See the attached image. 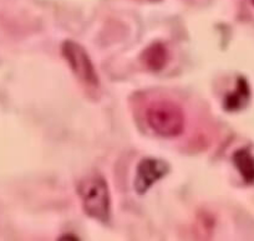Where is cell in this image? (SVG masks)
Instances as JSON below:
<instances>
[{"label":"cell","mask_w":254,"mask_h":241,"mask_svg":"<svg viewBox=\"0 0 254 241\" xmlns=\"http://www.w3.org/2000/svg\"><path fill=\"white\" fill-rule=\"evenodd\" d=\"M85 213L100 221L110 216V193L106 180L100 175L85 178L77 187Z\"/></svg>","instance_id":"cell-2"},{"label":"cell","mask_w":254,"mask_h":241,"mask_svg":"<svg viewBox=\"0 0 254 241\" xmlns=\"http://www.w3.org/2000/svg\"><path fill=\"white\" fill-rule=\"evenodd\" d=\"M252 1H253V5H254V0H252Z\"/></svg>","instance_id":"cell-8"},{"label":"cell","mask_w":254,"mask_h":241,"mask_svg":"<svg viewBox=\"0 0 254 241\" xmlns=\"http://www.w3.org/2000/svg\"><path fill=\"white\" fill-rule=\"evenodd\" d=\"M249 97H251V91H249L248 82L243 77H239L236 90L224 98V108L231 112L239 111L248 103Z\"/></svg>","instance_id":"cell-5"},{"label":"cell","mask_w":254,"mask_h":241,"mask_svg":"<svg viewBox=\"0 0 254 241\" xmlns=\"http://www.w3.org/2000/svg\"><path fill=\"white\" fill-rule=\"evenodd\" d=\"M143 64L146 67L153 71H158V70L163 69L165 65L167 64L168 60V52L167 48L160 43H156L153 45L148 46L145 51H143L142 56Z\"/></svg>","instance_id":"cell-6"},{"label":"cell","mask_w":254,"mask_h":241,"mask_svg":"<svg viewBox=\"0 0 254 241\" xmlns=\"http://www.w3.org/2000/svg\"><path fill=\"white\" fill-rule=\"evenodd\" d=\"M63 55L80 81L89 86L99 85V76L95 71L94 65L81 45L72 40L65 41L63 45Z\"/></svg>","instance_id":"cell-3"},{"label":"cell","mask_w":254,"mask_h":241,"mask_svg":"<svg viewBox=\"0 0 254 241\" xmlns=\"http://www.w3.org/2000/svg\"><path fill=\"white\" fill-rule=\"evenodd\" d=\"M168 173V164L162 159L145 158L137 167L135 189L138 194H145L156 182Z\"/></svg>","instance_id":"cell-4"},{"label":"cell","mask_w":254,"mask_h":241,"mask_svg":"<svg viewBox=\"0 0 254 241\" xmlns=\"http://www.w3.org/2000/svg\"><path fill=\"white\" fill-rule=\"evenodd\" d=\"M146 121L157 135L177 137L185 128V114L177 103L168 99L155 101L146 109Z\"/></svg>","instance_id":"cell-1"},{"label":"cell","mask_w":254,"mask_h":241,"mask_svg":"<svg viewBox=\"0 0 254 241\" xmlns=\"http://www.w3.org/2000/svg\"><path fill=\"white\" fill-rule=\"evenodd\" d=\"M233 163L247 184L254 183V157L247 148L238 149L233 154Z\"/></svg>","instance_id":"cell-7"}]
</instances>
